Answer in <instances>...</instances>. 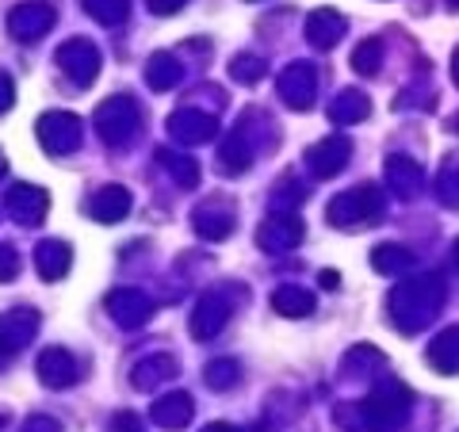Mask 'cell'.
I'll use <instances>...</instances> for the list:
<instances>
[{"mask_svg":"<svg viewBox=\"0 0 459 432\" xmlns=\"http://www.w3.org/2000/svg\"><path fill=\"white\" fill-rule=\"evenodd\" d=\"M27 432H57V425L54 421H31V425H27Z\"/></svg>","mask_w":459,"mask_h":432,"instance_id":"6da1fadb","label":"cell"},{"mask_svg":"<svg viewBox=\"0 0 459 432\" xmlns=\"http://www.w3.org/2000/svg\"><path fill=\"white\" fill-rule=\"evenodd\" d=\"M207 432H234V428H222V425H219V428H207Z\"/></svg>","mask_w":459,"mask_h":432,"instance_id":"7a4b0ae2","label":"cell"}]
</instances>
